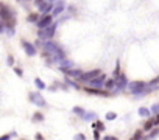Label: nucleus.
Here are the masks:
<instances>
[{
  "label": "nucleus",
  "mask_w": 159,
  "mask_h": 140,
  "mask_svg": "<svg viewBox=\"0 0 159 140\" xmlns=\"http://www.w3.org/2000/svg\"><path fill=\"white\" fill-rule=\"evenodd\" d=\"M0 19H2V25H3V27H8V28L14 30V25H16L14 11H11L5 3L0 5Z\"/></svg>",
  "instance_id": "f257e3e1"
},
{
  "label": "nucleus",
  "mask_w": 159,
  "mask_h": 140,
  "mask_svg": "<svg viewBox=\"0 0 159 140\" xmlns=\"http://www.w3.org/2000/svg\"><path fill=\"white\" fill-rule=\"evenodd\" d=\"M147 83H143V81H131L129 84H128V90L131 92V94H134V95H140V94H145L148 89H147Z\"/></svg>",
  "instance_id": "f03ea898"
},
{
  "label": "nucleus",
  "mask_w": 159,
  "mask_h": 140,
  "mask_svg": "<svg viewBox=\"0 0 159 140\" xmlns=\"http://www.w3.org/2000/svg\"><path fill=\"white\" fill-rule=\"evenodd\" d=\"M50 25H53V16H50V14H42L41 19H39L38 24H36V27H38L39 30H44V28H47V27H50Z\"/></svg>",
  "instance_id": "7ed1b4c3"
},
{
  "label": "nucleus",
  "mask_w": 159,
  "mask_h": 140,
  "mask_svg": "<svg viewBox=\"0 0 159 140\" xmlns=\"http://www.w3.org/2000/svg\"><path fill=\"white\" fill-rule=\"evenodd\" d=\"M55 31H56V25L53 24V25H50V27H47V28H44V30H39V37L41 39H45V41H48V39H52L53 36H55Z\"/></svg>",
  "instance_id": "20e7f679"
},
{
  "label": "nucleus",
  "mask_w": 159,
  "mask_h": 140,
  "mask_svg": "<svg viewBox=\"0 0 159 140\" xmlns=\"http://www.w3.org/2000/svg\"><path fill=\"white\" fill-rule=\"evenodd\" d=\"M30 101L38 104L39 107H45L47 106V101L44 100V97L39 94V92H30Z\"/></svg>",
  "instance_id": "39448f33"
},
{
  "label": "nucleus",
  "mask_w": 159,
  "mask_h": 140,
  "mask_svg": "<svg viewBox=\"0 0 159 140\" xmlns=\"http://www.w3.org/2000/svg\"><path fill=\"white\" fill-rule=\"evenodd\" d=\"M61 70H62V72L69 77V78H81V75H83V72H81V70H78V68H62L61 67Z\"/></svg>",
  "instance_id": "423d86ee"
},
{
  "label": "nucleus",
  "mask_w": 159,
  "mask_h": 140,
  "mask_svg": "<svg viewBox=\"0 0 159 140\" xmlns=\"http://www.w3.org/2000/svg\"><path fill=\"white\" fill-rule=\"evenodd\" d=\"M98 75H102V72H100L98 68H95V70H91V72L83 73L80 80H81V81H92V80H94V78H97Z\"/></svg>",
  "instance_id": "0eeeda50"
},
{
  "label": "nucleus",
  "mask_w": 159,
  "mask_h": 140,
  "mask_svg": "<svg viewBox=\"0 0 159 140\" xmlns=\"http://www.w3.org/2000/svg\"><path fill=\"white\" fill-rule=\"evenodd\" d=\"M22 47L25 48V53L28 55V56H34L36 55V45L34 44H31V42H28V41H22Z\"/></svg>",
  "instance_id": "6e6552de"
},
{
  "label": "nucleus",
  "mask_w": 159,
  "mask_h": 140,
  "mask_svg": "<svg viewBox=\"0 0 159 140\" xmlns=\"http://www.w3.org/2000/svg\"><path fill=\"white\" fill-rule=\"evenodd\" d=\"M53 10H55V7H53V3H50V0H47V2H39V13L47 14Z\"/></svg>",
  "instance_id": "1a4fd4ad"
},
{
  "label": "nucleus",
  "mask_w": 159,
  "mask_h": 140,
  "mask_svg": "<svg viewBox=\"0 0 159 140\" xmlns=\"http://www.w3.org/2000/svg\"><path fill=\"white\" fill-rule=\"evenodd\" d=\"M84 92L92 94V95H100V97H108V90H102L100 87H84Z\"/></svg>",
  "instance_id": "9d476101"
},
{
  "label": "nucleus",
  "mask_w": 159,
  "mask_h": 140,
  "mask_svg": "<svg viewBox=\"0 0 159 140\" xmlns=\"http://www.w3.org/2000/svg\"><path fill=\"white\" fill-rule=\"evenodd\" d=\"M94 87H105V83H106V75H98L97 78H94L92 81H89Z\"/></svg>",
  "instance_id": "9b49d317"
},
{
  "label": "nucleus",
  "mask_w": 159,
  "mask_h": 140,
  "mask_svg": "<svg viewBox=\"0 0 159 140\" xmlns=\"http://www.w3.org/2000/svg\"><path fill=\"white\" fill-rule=\"evenodd\" d=\"M128 84H129V83H128V80H126L125 73H122V75L117 78V90H122V89H125Z\"/></svg>",
  "instance_id": "f8f14e48"
},
{
  "label": "nucleus",
  "mask_w": 159,
  "mask_h": 140,
  "mask_svg": "<svg viewBox=\"0 0 159 140\" xmlns=\"http://www.w3.org/2000/svg\"><path fill=\"white\" fill-rule=\"evenodd\" d=\"M114 87H117V80H116V78H112V80H106L103 89H106V90H112Z\"/></svg>",
  "instance_id": "ddd939ff"
},
{
  "label": "nucleus",
  "mask_w": 159,
  "mask_h": 140,
  "mask_svg": "<svg viewBox=\"0 0 159 140\" xmlns=\"http://www.w3.org/2000/svg\"><path fill=\"white\" fill-rule=\"evenodd\" d=\"M39 19H41V14H39V13H31V14H28V17H27V20L31 22V24H38Z\"/></svg>",
  "instance_id": "4468645a"
},
{
  "label": "nucleus",
  "mask_w": 159,
  "mask_h": 140,
  "mask_svg": "<svg viewBox=\"0 0 159 140\" xmlns=\"http://www.w3.org/2000/svg\"><path fill=\"white\" fill-rule=\"evenodd\" d=\"M154 126H156V125H154V118H150V120H147V121L143 123V131H153Z\"/></svg>",
  "instance_id": "2eb2a0df"
},
{
  "label": "nucleus",
  "mask_w": 159,
  "mask_h": 140,
  "mask_svg": "<svg viewBox=\"0 0 159 140\" xmlns=\"http://www.w3.org/2000/svg\"><path fill=\"white\" fill-rule=\"evenodd\" d=\"M64 8H66V5L61 2V3H58L56 7H55V10H53V16H58V14H61L62 11H64Z\"/></svg>",
  "instance_id": "dca6fc26"
},
{
  "label": "nucleus",
  "mask_w": 159,
  "mask_h": 140,
  "mask_svg": "<svg viewBox=\"0 0 159 140\" xmlns=\"http://www.w3.org/2000/svg\"><path fill=\"white\" fill-rule=\"evenodd\" d=\"M34 84H36V87L39 89V90H42V89H47V86H45V83L41 80V78H36L34 80Z\"/></svg>",
  "instance_id": "f3484780"
},
{
  "label": "nucleus",
  "mask_w": 159,
  "mask_h": 140,
  "mask_svg": "<svg viewBox=\"0 0 159 140\" xmlns=\"http://www.w3.org/2000/svg\"><path fill=\"white\" fill-rule=\"evenodd\" d=\"M150 114H151V111L148 107H139V115L140 117H150Z\"/></svg>",
  "instance_id": "a211bd4d"
},
{
  "label": "nucleus",
  "mask_w": 159,
  "mask_h": 140,
  "mask_svg": "<svg viewBox=\"0 0 159 140\" xmlns=\"http://www.w3.org/2000/svg\"><path fill=\"white\" fill-rule=\"evenodd\" d=\"M73 112H75L76 115H80V117H83V115L86 114V111H84L83 107H80V106H75V107H73Z\"/></svg>",
  "instance_id": "6ab92c4d"
},
{
  "label": "nucleus",
  "mask_w": 159,
  "mask_h": 140,
  "mask_svg": "<svg viewBox=\"0 0 159 140\" xmlns=\"http://www.w3.org/2000/svg\"><path fill=\"white\" fill-rule=\"evenodd\" d=\"M92 126H94V129H98V131H102V132L105 131V125H103L102 121H94Z\"/></svg>",
  "instance_id": "aec40b11"
},
{
  "label": "nucleus",
  "mask_w": 159,
  "mask_h": 140,
  "mask_svg": "<svg viewBox=\"0 0 159 140\" xmlns=\"http://www.w3.org/2000/svg\"><path fill=\"white\" fill-rule=\"evenodd\" d=\"M31 120H33V121H42V120H44V115H42L41 112H36V114L31 117Z\"/></svg>",
  "instance_id": "412c9836"
},
{
  "label": "nucleus",
  "mask_w": 159,
  "mask_h": 140,
  "mask_svg": "<svg viewBox=\"0 0 159 140\" xmlns=\"http://www.w3.org/2000/svg\"><path fill=\"white\" fill-rule=\"evenodd\" d=\"M81 118H84V120H95V118H97V115H95L94 112H88V114H84Z\"/></svg>",
  "instance_id": "4be33fe9"
},
{
  "label": "nucleus",
  "mask_w": 159,
  "mask_h": 140,
  "mask_svg": "<svg viewBox=\"0 0 159 140\" xmlns=\"http://www.w3.org/2000/svg\"><path fill=\"white\" fill-rule=\"evenodd\" d=\"M143 137H142V131L140 129H137L136 132H134V135H133V140H142Z\"/></svg>",
  "instance_id": "5701e85b"
},
{
  "label": "nucleus",
  "mask_w": 159,
  "mask_h": 140,
  "mask_svg": "<svg viewBox=\"0 0 159 140\" xmlns=\"http://www.w3.org/2000/svg\"><path fill=\"white\" fill-rule=\"evenodd\" d=\"M16 135V132H10V134H5V135H2L0 137V140H10L11 137H14Z\"/></svg>",
  "instance_id": "b1692460"
},
{
  "label": "nucleus",
  "mask_w": 159,
  "mask_h": 140,
  "mask_svg": "<svg viewBox=\"0 0 159 140\" xmlns=\"http://www.w3.org/2000/svg\"><path fill=\"white\" fill-rule=\"evenodd\" d=\"M117 118V114L116 112H108L106 114V120H116Z\"/></svg>",
  "instance_id": "393cba45"
},
{
  "label": "nucleus",
  "mask_w": 159,
  "mask_h": 140,
  "mask_svg": "<svg viewBox=\"0 0 159 140\" xmlns=\"http://www.w3.org/2000/svg\"><path fill=\"white\" fill-rule=\"evenodd\" d=\"M151 112L159 114V103H156V104H153V106H151Z\"/></svg>",
  "instance_id": "a878e982"
},
{
  "label": "nucleus",
  "mask_w": 159,
  "mask_h": 140,
  "mask_svg": "<svg viewBox=\"0 0 159 140\" xmlns=\"http://www.w3.org/2000/svg\"><path fill=\"white\" fill-rule=\"evenodd\" d=\"M100 132H102V131L94 129V140H100Z\"/></svg>",
  "instance_id": "bb28decb"
},
{
  "label": "nucleus",
  "mask_w": 159,
  "mask_h": 140,
  "mask_svg": "<svg viewBox=\"0 0 159 140\" xmlns=\"http://www.w3.org/2000/svg\"><path fill=\"white\" fill-rule=\"evenodd\" d=\"M73 140H86V135L84 134H76Z\"/></svg>",
  "instance_id": "cd10ccee"
},
{
  "label": "nucleus",
  "mask_w": 159,
  "mask_h": 140,
  "mask_svg": "<svg viewBox=\"0 0 159 140\" xmlns=\"http://www.w3.org/2000/svg\"><path fill=\"white\" fill-rule=\"evenodd\" d=\"M67 83H69V84H70L72 87H75V89H81V87H80V86H78V84H76L75 81H70V80H67Z\"/></svg>",
  "instance_id": "c85d7f7f"
},
{
  "label": "nucleus",
  "mask_w": 159,
  "mask_h": 140,
  "mask_svg": "<svg viewBox=\"0 0 159 140\" xmlns=\"http://www.w3.org/2000/svg\"><path fill=\"white\" fill-rule=\"evenodd\" d=\"M14 72H16L19 77H24V72H22V70H20L19 67H14Z\"/></svg>",
  "instance_id": "c756f323"
},
{
  "label": "nucleus",
  "mask_w": 159,
  "mask_h": 140,
  "mask_svg": "<svg viewBox=\"0 0 159 140\" xmlns=\"http://www.w3.org/2000/svg\"><path fill=\"white\" fill-rule=\"evenodd\" d=\"M7 64H8V65H13V64H14V58H13L11 55H8V62H7Z\"/></svg>",
  "instance_id": "7c9ffc66"
},
{
  "label": "nucleus",
  "mask_w": 159,
  "mask_h": 140,
  "mask_svg": "<svg viewBox=\"0 0 159 140\" xmlns=\"http://www.w3.org/2000/svg\"><path fill=\"white\" fill-rule=\"evenodd\" d=\"M103 140H119L117 137H114V135H105L103 137Z\"/></svg>",
  "instance_id": "2f4dec72"
},
{
  "label": "nucleus",
  "mask_w": 159,
  "mask_h": 140,
  "mask_svg": "<svg viewBox=\"0 0 159 140\" xmlns=\"http://www.w3.org/2000/svg\"><path fill=\"white\" fill-rule=\"evenodd\" d=\"M44 58H48V51H44ZM50 61H53V58H52V56H50V59L47 61V64H52Z\"/></svg>",
  "instance_id": "473e14b6"
},
{
  "label": "nucleus",
  "mask_w": 159,
  "mask_h": 140,
  "mask_svg": "<svg viewBox=\"0 0 159 140\" xmlns=\"http://www.w3.org/2000/svg\"><path fill=\"white\" fill-rule=\"evenodd\" d=\"M34 138H36V140H44V137H42V134H39V132H38V134L34 135Z\"/></svg>",
  "instance_id": "72a5a7b5"
},
{
  "label": "nucleus",
  "mask_w": 159,
  "mask_h": 140,
  "mask_svg": "<svg viewBox=\"0 0 159 140\" xmlns=\"http://www.w3.org/2000/svg\"><path fill=\"white\" fill-rule=\"evenodd\" d=\"M154 125H159V114H156L154 117Z\"/></svg>",
  "instance_id": "f704fd0d"
}]
</instances>
